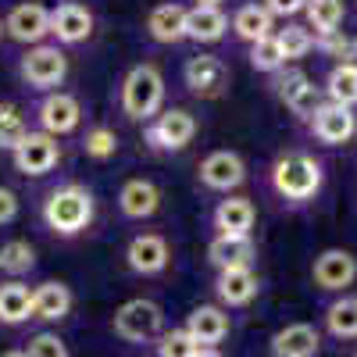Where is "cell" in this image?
Here are the masks:
<instances>
[{
  "mask_svg": "<svg viewBox=\"0 0 357 357\" xmlns=\"http://www.w3.org/2000/svg\"><path fill=\"white\" fill-rule=\"evenodd\" d=\"M325 178H329L325 158H318L314 151H304V146L282 151L264 172L268 193L286 211H304V207H311L325 190Z\"/></svg>",
  "mask_w": 357,
  "mask_h": 357,
  "instance_id": "obj_1",
  "label": "cell"
},
{
  "mask_svg": "<svg viewBox=\"0 0 357 357\" xmlns=\"http://www.w3.org/2000/svg\"><path fill=\"white\" fill-rule=\"evenodd\" d=\"M97 218V197L86 183H57L40 197V222L57 240H75Z\"/></svg>",
  "mask_w": 357,
  "mask_h": 357,
  "instance_id": "obj_2",
  "label": "cell"
},
{
  "mask_svg": "<svg viewBox=\"0 0 357 357\" xmlns=\"http://www.w3.org/2000/svg\"><path fill=\"white\" fill-rule=\"evenodd\" d=\"M165 100H168V82H165V75L154 61L132 65L122 75V82H118V111H122L129 122L146 126L151 118H158L165 111Z\"/></svg>",
  "mask_w": 357,
  "mask_h": 357,
  "instance_id": "obj_3",
  "label": "cell"
},
{
  "mask_svg": "<svg viewBox=\"0 0 357 357\" xmlns=\"http://www.w3.org/2000/svg\"><path fill=\"white\" fill-rule=\"evenodd\" d=\"M111 329L129 347H154L165 333V311H161V304L146 301V296H136V301H126L114 311Z\"/></svg>",
  "mask_w": 357,
  "mask_h": 357,
  "instance_id": "obj_4",
  "label": "cell"
},
{
  "mask_svg": "<svg viewBox=\"0 0 357 357\" xmlns=\"http://www.w3.org/2000/svg\"><path fill=\"white\" fill-rule=\"evenodd\" d=\"M18 79L36 89V93H54L68 79V54L57 43H36L18 57Z\"/></svg>",
  "mask_w": 357,
  "mask_h": 357,
  "instance_id": "obj_5",
  "label": "cell"
},
{
  "mask_svg": "<svg viewBox=\"0 0 357 357\" xmlns=\"http://www.w3.org/2000/svg\"><path fill=\"white\" fill-rule=\"evenodd\" d=\"M272 93L279 97V104L293 114V122L307 126L311 114L325 104V93L321 86L304 72V68H282L272 75Z\"/></svg>",
  "mask_w": 357,
  "mask_h": 357,
  "instance_id": "obj_6",
  "label": "cell"
},
{
  "mask_svg": "<svg viewBox=\"0 0 357 357\" xmlns=\"http://www.w3.org/2000/svg\"><path fill=\"white\" fill-rule=\"evenodd\" d=\"M197 118L186 107H165L158 118L143 126V143L154 154H183L186 146L197 139Z\"/></svg>",
  "mask_w": 357,
  "mask_h": 357,
  "instance_id": "obj_7",
  "label": "cell"
},
{
  "mask_svg": "<svg viewBox=\"0 0 357 357\" xmlns=\"http://www.w3.org/2000/svg\"><path fill=\"white\" fill-rule=\"evenodd\" d=\"M126 268L139 279H158L172 268V243L165 232L143 229L126 243Z\"/></svg>",
  "mask_w": 357,
  "mask_h": 357,
  "instance_id": "obj_8",
  "label": "cell"
},
{
  "mask_svg": "<svg viewBox=\"0 0 357 357\" xmlns=\"http://www.w3.org/2000/svg\"><path fill=\"white\" fill-rule=\"evenodd\" d=\"M33 122L47 136H68L82 126V104H79L75 93H68V89H54V93H43L36 100Z\"/></svg>",
  "mask_w": 357,
  "mask_h": 357,
  "instance_id": "obj_9",
  "label": "cell"
},
{
  "mask_svg": "<svg viewBox=\"0 0 357 357\" xmlns=\"http://www.w3.org/2000/svg\"><path fill=\"white\" fill-rule=\"evenodd\" d=\"M247 183V161L236 151H211L197 165V186L207 193L229 197Z\"/></svg>",
  "mask_w": 357,
  "mask_h": 357,
  "instance_id": "obj_10",
  "label": "cell"
},
{
  "mask_svg": "<svg viewBox=\"0 0 357 357\" xmlns=\"http://www.w3.org/2000/svg\"><path fill=\"white\" fill-rule=\"evenodd\" d=\"M357 282V254L343 247H329L311 261V286L318 293H350Z\"/></svg>",
  "mask_w": 357,
  "mask_h": 357,
  "instance_id": "obj_11",
  "label": "cell"
},
{
  "mask_svg": "<svg viewBox=\"0 0 357 357\" xmlns=\"http://www.w3.org/2000/svg\"><path fill=\"white\" fill-rule=\"evenodd\" d=\"M183 86L197 100H218L229 89V65L218 54H193L183 65Z\"/></svg>",
  "mask_w": 357,
  "mask_h": 357,
  "instance_id": "obj_12",
  "label": "cell"
},
{
  "mask_svg": "<svg viewBox=\"0 0 357 357\" xmlns=\"http://www.w3.org/2000/svg\"><path fill=\"white\" fill-rule=\"evenodd\" d=\"M57 161H61V143H57V136H47L40 129H29L25 139L11 151V165L15 172L29 175V178H43L57 168Z\"/></svg>",
  "mask_w": 357,
  "mask_h": 357,
  "instance_id": "obj_13",
  "label": "cell"
},
{
  "mask_svg": "<svg viewBox=\"0 0 357 357\" xmlns=\"http://www.w3.org/2000/svg\"><path fill=\"white\" fill-rule=\"evenodd\" d=\"M93 11H89L86 4H79V0H61V4L50 8V36L57 47H79L86 43L89 36H93Z\"/></svg>",
  "mask_w": 357,
  "mask_h": 357,
  "instance_id": "obj_14",
  "label": "cell"
},
{
  "mask_svg": "<svg viewBox=\"0 0 357 357\" xmlns=\"http://www.w3.org/2000/svg\"><path fill=\"white\" fill-rule=\"evenodd\" d=\"M307 136L321 146H343L350 139H357V114L354 107H340V104H329L325 100L314 114H311V122L304 126Z\"/></svg>",
  "mask_w": 357,
  "mask_h": 357,
  "instance_id": "obj_15",
  "label": "cell"
},
{
  "mask_svg": "<svg viewBox=\"0 0 357 357\" xmlns=\"http://www.w3.org/2000/svg\"><path fill=\"white\" fill-rule=\"evenodd\" d=\"M4 36H11L22 47L47 43L50 36V8H43L40 0H22L4 15Z\"/></svg>",
  "mask_w": 357,
  "mask_h": 357,
  "instance_id": "obj_16",
  "label": "cell"
},
{
  "mask_svg": "<svg viewBox=\"0 0 357 357\" xmlns=\"http://www.w3.org/2000/svg\"><path fill=\"white\" fill-rule=\"evenodd\" d=\"M114 204H118V215L126 222H151L161 211V186L154 178H143V175L126 178Z\"/></svg>",
  "mask_w": 357,
  "mask_h": 357,
  "instance_id": "obj_17",
  "label": "cell"
},
{
  "mask_svg": "<svg viewBox=\"0 0 357 357\" xmlns=\"http://www.w3.org/2000/svg\"><path fill=\"white\" fill-rule=\"evenodd\" d=\"M257 207L243 193H229L211 207V229L215 236H254Z\"/></svg>",
  "mask_w": 357,
  "mask_h": 357,
  "instance_id": "obj_18",
  "label": "cell"
},
{
  "mask_svg": "<svg viewBox=\"0 0 357 357\" xmlns=\"http://www.w3.org/2000/svg\"><path fill=\"white\" fill-rule=\"evenodd\" d=\"M215 301L218 307L232 311V307H247L257 301V293H261V279L254 268H229V272H218L215 275Z\"/></svg>",
  "mask_w": 357,
  "mask_h": 357,
  "instance_id": "obj_19",
  "label": "cell"
},
{
  "mask_svg": "<svg viewBox=\"0 0 357 357\" xmlns=\"http://www.w3.org/2000/svg\"><path fill=\"white\" fill-rule=\"evenodd\" d=\"M186 15H190L186 4H178V0H165V4L151 8L143 29H146V36H151L154 43L175 47V43L186 40Z\"/></svg>",
  "mask_w": 357,
  "mask_h": 357,
  "instance_id": "obj_20",
  "label": "cell"
},
{
  "mask_svg": "<svg viewBox=\"0 0 357 357\" xmlns=\"http://www.w3.org/2000/svg\"><path fill=\"white\" fill-rule=\"evenodd\" d=\"M318 350H321V333L307 321H289L268 340L272 357H318Z\"/></svg>",
  "mask_w": 357,
  "mask_h": 357,
  "instance_id": "obj_21",
  "label": "cell"
},
{
  "mask_svg": "<svg viewBox=\"0 0 357 357\" xmlns=\"http://www.w3.org/2000/svg\"><path fill=\"white\" fill-rule=\"evenodd\" d=\"M183 329H186L200 347H218V343L232 333V318H229V311L218 307V304H197V307L186 314Z\"/></svg>",
  "mask_w": 357,
  "mask_h": 357,
  "instance_id": "obj_22",
  "label": "cell"
},
{
  "mask_svg": "<svg viewBox=\"0 0 357 357\" xmlns=\"http://www.w3.org/2000/svg\"><path fill=\"white\" fill-rule=\"evenodd\" d=\"M207 261L215 272H229V268H254L257 261V243L254 236H215L207 243Z\"/></svg>",
  "mask_w": 357,
  "mask_h": 357,
  "instance_id": "obj_23",
  "label": "cell"
},
{
  "mask_svg": "<svg viewBox=\"0 0 357 357\" xmlns=\"http://www.w3.org/2000/svg\"><path fill=\"white\" fill-rule=\"evenodd\" d=\"M72 286L61 279H47L40 286H33V321H61L72 314Z\"/></svg>",
  "mask_w": 357,
  "mask_h": 357,
  "instance_id": "obj_24",
  "label": "cell"
},
{
  "mask_svg": "<svg viewBox=\"0 0 357 357\" xmlns=\"http://www.w3.org/2000/svg\"><path fill=\"white\" fill-rule=\"evenodd\" d=\"M229 29H232L236 40H243L250 47V43H261L268 36H275V18L264 11L261 0H250V4H240V8L232 11Z\"/></svg>",
  "mask_w": 357,
  "mask_h": 357,
  "instance_id": "obj_25",
  "label": "cell"
},
{
  "mask_svg": "<svg viewBox=\"0 0 357 357\" xmlns=\"http://www.w3.org/2000/svg\"><path fill=\"white\" fill-rule=\"evenodd\" d=\"M229 36V15L222 8H190L186 15V40L193 43H218Z\"/></svg>",
  "mask_w": 357,
  "mask_h": 357,
  "instance_id": "obj_26",
  "label": "cell"
},
{
  "mask_svg": "<svg viewBox=\"0 0 357 357\" xmlns=\"http://www.w3.org/2000/svg\"><path fill=\"white\" fill-rule=\"evenodd\" d=\"M33 318V289L22 279H8L0 282V325H25Z\"/></svg>",
  "mask_w": 357,
  "mask_h": 357,
  "instance_id": "obj_27",
  "label": "cell"
},
{
  "mask_svg": "<svg viewBox=\"0 0 357 357\" xmlns=\"http://www.w3.org/2000/svg\"><path fill=\"white\" fill-rule=\"evenodd\" d=\"M333 340H357V293H340L321 314Z\"/></svg>",
  "mask_w": 357,
  "mask_h": 357,
  "instance_id": "obj_28",
  "label": "cell"
},
{
  "mask_svg": "<svg viewBox=\"0 0 357 357\" xmlns=\"http://www.w3.org/2000/svg\"><path fill=\"white\" fill-rule=\"evenodd\" d=\"M321 93L329 104H340V107H357V61H343V65H333L329 75L321 82Z\"/></svg>",
  "mask_w": 357,
  "mask_h": 357,
  "instance_id": "obj_29",
  "label": "cell"
},
{
  "mask_svg": "<svg viewBox=\"0 0 357 357\" xmlns=\"http://www.w3.org/2000/svg\"><path fill=\"white\" fill-rule=\"evenodd\" d=\"M347 18V4L343 0H307L304 4V25L314 36H333L343 29Z\"/></svg>",
  "mask_w": 357,
  "mask_h": 357,
  "instance_id": "obj_30",
  "label": "cell"
},
{
  "mask_svg": "<svg viewBox=\"0 0 357 357\" xmlns=\"http://www.w3.org/2000/svg\"><path fill=\"white\" fill-rule=\"evenodd\" d=\"M275 40L282 47L286 65L289 61H304V57L314 50V33H311L307 25H301V22H286L282 29H275Z\"/></svg>",
  "mask_w": 357,
  "mask_h": 357,
  "instance_id": "obj_31",
  "label": "cell"
},
{
  "mask_svg": "<svg viewBox=\"0 0 357 357\" xmlns=\"http://www.w3.org/2000/svg\"><path fill=\"white\" fill-rule=\"evenodd\" d=\"M36 268V247L29 240H8L0 247V272H8L11 279H22Z\"/></svg>",
  "mask_w": 357,
  "mask_h": 357,
  "instance_id": "obj_32",
  "label": "cell"
},
{
  "mask_svg": "<svg viewBox=\"0 0 357 357\" xmlns=\"http://www.w3.org/2000/svg\"><path fill=\"white\" fill-rule=\"evenodd\" d=\"M25 132H29V118H25V111L18 107V104H0V151H15V146L25 139Z\"/></svg>",
  "mask_w": 357,
  "mask_h": 357,
  "instance_id": "obj_33",
  "label": "cell"
},
{
  "mask_svg": "<svg viewBox=\"0 0 357 357\" xmlns=\"http://www.w3.org/2000/svg\"><path fill=\"white\" fill-rule=\"evenodd\" d=\"M247 61H250V68L261 72V75H275V72L286 68V57H282V47H279L275 36H268V40H261V43H250Z\"/></svg>",
  "mask_w": 357,
  "mask_h": 357,
  "instance_id": "obj_34",
  "label": "cell"
},
{
  "mask_svg": "<svg viewBox=\"0 0 357 357\" xmlns=\"http://www.w3.org/2000/svg\"><path fill=\"white\" fill-rule=\"evenodd\" d=\"M82 154L93 161H111L118 154V132L111 126H89L82 132Z\"/></svg>",
  "mask_w": 357,
  "mask_h": 357,
  "instance_id": "obj_35",
  "label": "cell"
},
{
  "mask_svg": "<svg viewBox=\"0 0 357 357\" xmlns=\"http://www.w3.org/2000/svg\"><path fill=\"white\" fill-rule=\"evenodd\" d=\"M204 347L186 333V329H165L161 340L154 343V354L158 357H197Z\"/></svg>",
  "mask_w": 357,
  "mask_h": 357,
  "instance_id": "obj_36",
  "label": "cell"
},
{
  "mask_svg": "<svg viewBox=\"0 0 357 357\" xmlns=\"http://www.w3.org/2000/svg\"><path fill=\"white\" fill-rule=\"evenodd\" d=\"M314 50L321 57H333L336 65H343V61H354L357 57V40H350L340 29V33H333V36H314Z\"/></svg>",
  "mask_w": 357,
  "mask_h": 357,
  "instance_id": "obj_37",
  "label": "cell"
},
{
  "mask_svg": "<svg viewBox=\"0 0 357 357\" xmlns=\"http://www.w3.org/2000/svg\"><path fill=\"white\" fill-rule=\"evenodd\" d=\"M25 357H72V354H68V343L57 333H36L25 347Z\"/></svg>",
  "mask_w": 357,
  "mask_h": 357,
  "instance_id": "obj_38",
  "label": "cell"
},
{
  "mask_svg": "<svg viewBox=\"0 0 357 357\" xmlns=\"http://www.w3.org/2000/svg\"><path fill=\"white\" fill-rule=\"evenodd\" d=\"M261 4L272 18H296V15H304L307 0H261Z\"/></svg>",
  "mask_w": 357,
  "mask_h": 357,
  "instance_id": "obj_39",
  "label": "cell"
},
{
  "mask_svg": "<svg viewBox=\"0 0 357 357\" xmlns=\"http://www.w3.org/2000/svg\"><path fill=\"white\" fill-rule=\"evenodd\" d=\"M18 218V193L0 186V225H11Z\"/></svg>",
  "mask_w": 357,
  "mask_h": 357,
  "instance_id": "obj_40",
  "label": "cell"
},
{
  "mask_svg": "<svg viewBox=\"0 0 357 357\" xmlns=\"http://www.w3.org/2000/svg\"><path fill=\"white\" fill-rule=\"evenodd\" d=\"M225 0H193V8H222Z\"/></svg>",
  "mask_w": 357,
  "mask_h": 357,
  "instance_id": "obj_41",
  "label": "cell"
},
{
  "mask_svg": "<svg viewBox=\"0 0 357 357\" xmlns=\"http://www.w3.org/2000/svg\"><path fill=\"white\" fill-rule=\"evenodd\" d=\"M197 357H225V354H222V350H218V347H204V350H200V354H197Z\"/></svg>",
  "mask_w": 357,
  "mask_h": 357,
  "instance_id": "obj_42",
  "label": "cell"
},
{
  "mask_svg": "<svg viewBox=\"0 0 357 357\" xmlns=\"http://www.w3.org/2000/svg\"><path fill=\"white\" fill-rule=\"evenodd\" d=\"M0 357H25V350H4Z\"/></svg>",
  "mask_w": 357,
  "mask_h": 357,
  "instance_id": "obj_43",
  "label": "cell"
},
{
  "mask_svg": "<svg viewBox=\"0 0 357 357\" xmlns=\"http://www.w3.org/2000/svg\"><path fill=\"white\" fill-rule=\"evenodd\" d=\"M0 40H4V18H0Z\"/></svg>",
  "mask_w": 357,
  "mask_h": 357,
  "instance_id": "obj_44",
  "label": "cell"
},
{
  "mask_svg": "<svg viewBox=\"0 0 357 357\" xmlns=\"http://www.w3.org/2000/svg\"><path fill=\"white\" fill-rule=\"evenodd\" d=\"M350 357H357V354H350Z\"/></svg>",
  "mask_w": 357,
  "mask_h": 357,
  "instance_id": "obj_45",
  "label": "cell"
},
{
  "mask_svg": "<svg viewBox=\"0 0 357 357\" xmlns=\"http://www.w3.org/2000/svg\"><path fill=\"white\" fill-rule=\"evenodd\" d=\"M57 4H61V0H57Z\"/></svg>",
  "mask_w": 357,
  "mask_h": 357,
  "instance_id": "obj_46",
  "label": "cell"
},
{
  "mask_svg": "<svg viewBox=\"0 0 357 357\" xmlns=\"http://www.w3.org/2000/svg\"><path fill=\"white\" fill-rule=\"evenodd\" d=\"M354 4H357V0H354Z\"/></svg>",
  "mask_w": 357,
  "mask_h": 357,
  "instance_id": "obj_47",
  "label": "cell"
}]
</instances>
